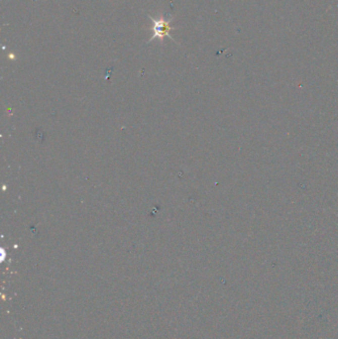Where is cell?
I'll return each mask as SVG.
<instances>
[{
	"label": "cell",
	"instance_id": "obj_1",
	"mask_svg": "<svg viewBox=\"0 0 338 339\" xmlns=\"http://www.w3.org/2000/svg\"><path fill=\"white\" fill-rule=\"evenodd\" d=\"M148 16L153 21V36L149 40V43H151L152 41H154L156 39H159L162 42L165 37H169L170 39L175 41L170 35V31L172 30L171 26H170V23L173 20V17H170L169 19H167L165 17H162L160 19H155V18L151 17V15H148Z\"/></svg>",
	"mask_w": 338,
	"mask_h": 339
}]
</instances>
